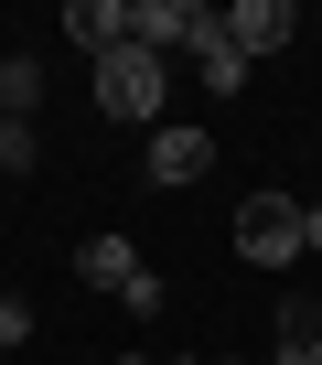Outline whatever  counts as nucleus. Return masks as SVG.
Returning <instances> with one entry per match:
<instances>
[{
  "label": "nucleus",
  "instance_id": "423d86ee",
  "mask_svg": "<svg viewBox=\"0 0 322 365\" xmlns=\"http://www.w3.org/2000/svg\"><path fill=\"white\" fill-rule=\"evenodd\" d=\"M65 43H76L86 65L129 54V0H76V11H65Z\"/></svg>",
  "mask_w": 322,
  "mask_h": 365
},
{
  "label": "nucleus",
  "instance_id": "39448f33",
  "mask_svg": "<svg viewBox=\"0 0 322 365\" xmlns=\"http://www.w3.org/2000/svg\"><path fill=\"white\" fill-rule=\"evenodd\" d=\"M204 172H215V140L194 118H161L150 129V182H204Z\"/></svg>",
  "mask_w": 322,
  "mask_h": 365
},
{
  "label": "nucleus",
  "instance_id": "f8f14e48",
  "mask_svg": "<svg viewBox=\"0 0 322 365\" xmlns=\"http://www.w3.org/2000/svg\"><path fill=\"white\" fill-rule=\"evenodd\" d=\"M301 247H322V205H301Z\"/></svg>",
  "mask_w": 322,
  "mask_h": 365
},
{
  "label": "nucleus",
  "instance_id": "9d476101",
  "mask_svg": "<svg viewBox=\"0 0 322 365\" xmlns=\"http://www.w3.org/2000/svg\"><path fill=\"white\" fill-rule=\"evenodd\" d=\"M43 161V140H33V118H0V172H33Z\"/></svg>",
  "mask_w": 322,
  "mask_h": 365
},
{
  "label": "nucleus",
  "instance_id": "f257e3e1",
  "mask_svg": "<svg viewBox=\"0 0 322 365\" xmlns=\"http://www.w3.org/2000/svg\"><path fill=\"white\" fill-rule=\"evenodd\" d=\"M97 108H108V118H150V129H161V108H172V65L140 54V43H129V54H108V65H97Z\"/></svg>",
  "mask_w": 322,
  "mask_h": 365
},
{
  "label": "nucleus",
  "instance_id": "1a4fd4ad",
  "mask_svg": "<svg viewBox=\"0 0 322 365\" xmlns=\"http://www.w3.org/2000/svg\"><path fill=\"white\" fill-rule=\"evenodd\" d=\"M194 76H204V86H215V97H237V86H247V76H258V65H247V54H237V43H226V33H215V43H204V54H194Z\"/></svg>",
  "mask_w": 322,
  "mask_h": 365
},
{
  "label": "nucleus",
  "instance_id": "7ed1b4c3",
  "mask_svg": "<svg viewBox=\"0 0 322 365\" xmlns=\"http://www.w3.org/2000/svg\"><path fill=\"white\" fill-rule=\"evenodd\" d=\"M237 258L247 269H290L301 258V205L290 194H247L237 205Z\"/></svg>",
  "mask_w": 322,
  "mask_h": 365
},
{
  "label": "nucleus",
  "instance_id": "0eeeda50",
  "mask_svg": "<svg viewBox=\"0 0 322 365\" xmlns=\"http://www.w3.org/2000/svg\"><path fill=\"white\" fill-rule=\"evenodd\" d=\"M76 279H86V290H108V301H129V290H140L129 237H86V247H76Z\"/></svg>",
  "mask_w": 322,
  "mask_h": 365
},
{
  "label": "nucleus",
  "instance_id": "6e6552de",
  "mask_svg": "<svg viewBox=\"0 0 322 365\" xmlns=\"http://www.w3.org/2000/svg\"><path fill=\"white\" fill-rule=\"evenodd\" d=\"M0 118H43V54H0Z\"/></svg>",
  "mask_w": 322,
  "mask_h": 365
},
{
  "label": "nucleus",
  "instance_id": "ddd939ff",
  "mask_svg": "<svg viewBox=\"0 0 322 365\" xmlns=\"http://www.w3.org/2000/svg\"><path fill=\"white\" fill-rule=\"evenodd\" d=\"M118 365H150V354H118Z\"/></svg>",
  "mask_w": 322,
  "mask_h": 365
},
{
  "label": "nucleus",
  "instance_id": "f03ea898",
  "mask_svg": "<svg viewBox=\"0 0 322 365\" xmlns=\"http://www.w3.org/2000/svg\"><path fill=\"white\" fill-rule=\"evenodd\" d=\"M129 43L161 54V65H172V54H204L215 43V11H204V0H129Z\"/></svg>",
  "mask_w": 322,
  "mask_h": 365
},
{
  "label": "nucleus",
  "instance_id": "20e7f679",
  "mask_svg": "<svg viewBox=\"0 0 322 365\" xmlns=\"http://www.w3.org/2000/svg\"><path fill=\"white\" fill-rule=\"evenodd\" d=\"M215 33L258 65V54H279V43L301 33V11H290V0H237V11H215Z\"/></svg>",
  "mask_w": 322,
  "mask_h": 365
},
{
  "label": "nucleus",
  "instance_id": "4468645a",
  "mask_svg": "<svg viewBox=\"0 0 322 365\" xmlns=\"http://www.w3.org/2000/svg\"><path fill=\"white\" fill-rule=\"evenodd\" d=\"M301 365H322V344H311V354H301Z\"/></svg>",
  "mask_w": 322,
  "mask_h": 365
},
{
  "label": "nucleus",
  "instance_id": "9b49d317",
  "mask_svg": "<svg viewBox=\"0 0 322 365\" xmlns=\"http://www.w3.org/2000/svg\"><path fill=\"white\" fill-rule=\"evenodd\" d=\"M33 344V301H11V290H0V354H22Z\"/></svg>",
  "mask_w": 322,
  "mask_h": 365
}]
</instances>
